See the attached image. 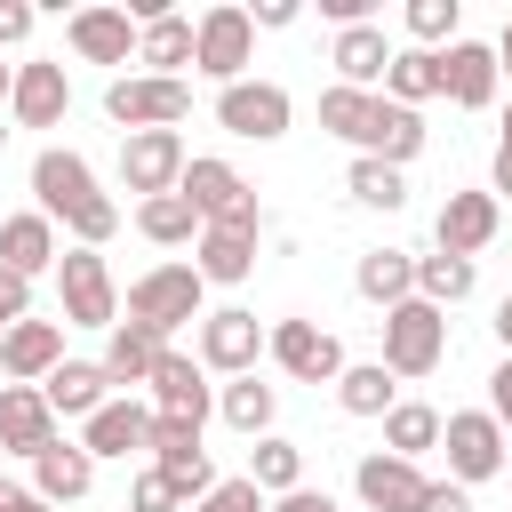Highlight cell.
Wrapping results in <instances>:
<instances>
[{"mask_svg": "<svg viewBox=\"0 0 512 512\" xmlns=\"http://www.w3.org/2000/svg\"><path fill=\"white\" fill-rule=\"evenodd\" d=\"M136 232L152 240V248H200V208L184 200V192H160V200H136Z\"/></svg>", "mask_w": 512, "mask_h": 512, "instance_id": "obj_33", "label": "cell"}, {"mask_svg": "<svg viewBox=\"0 0 512 512\" xmlns=\"http://www.w3.org/2000/svg\"><path fill=\"white\" fill-rule=\"evenodd\" d=\"M80 448L104 464V456H136V448H152V400H128V392H112L88 424H80Z\"/></svg>", "mask_w": 512, "mask_h": 512, "instance_id": "obj_20", "label": "cell"}, {"mask_svg": "<svg viewBox=\"0 0 512 512\" xmlns=\"http://www.w3.org/2000/svg\"><path fill=\"white\" fill-rule=\"evenodd\" d=\"M16 512H56V504H40V496H32V488H24V504H16Z\"/></svg>", "mask_w": 512, "mask_h": 512, "instance_id": "obj_55", "label": "cell"}, {"mask_svg": "<svg viewBox=\"0 0 512 512\" xmlns=\"http://www.w3.org/2000/svg\"><path fill=\"white\" fill-rule=\"evenodd\" d=\"M368 120H376V88H320V136H344L360 152Z\"/></svg>", "mask_w": 512, "mask_h": 512, "instance_id": "obj_37", "label": "cell"}, {"mask_svg": "<svg viewBox=\"0 0 512 512\" xmlns=\"http://www.w3.org/2000/svg\"><path fill=\"white\" fill-rule=\"evenodd\" d=\"M8 112H16V128H56V120L72 112V80H64V64H48V56L16 64V96H8Z\"/></svg>", "mask_w": 512, "mask_h": 512, "instance_id": "obj_22", "label": "cell"}, {"mask_svg": "<svg viewBox=\"0 0 512 512\" xmlns=\"http://www.w3.org/2000/svg\"><path fill=\"white\" fill-rule=\"evenodd\" d=\"M352 288H360L376 312H392V304L416 296V256H408V248H368V256L352 264Z\"/></svg>", "mask_w": 512, "mask_h": 512, "instance_id": "obj_28", "label": "cell"}, {"mask_svg": "<svg viewBox=\"0 0 512 512\" xmlns=\"http://www.w3.org/2000/svg\"><path fill=\"white\" fill-rule=\"evenodd\" d=\"M440 424H448V416H440V408H424V400H400V408H392V416H384V448H392V456H408V464H416V456H424V448H440Z\"/></svg>", "mask_w": 512, "mask_h": 512, "instance_id": "obj_40", "label": "cell"}, {"mask_svg": "<svg viewBox=\"0 0 512 512\" xmlns=\"http://www.w3.org/2000/svg\"><path fill=\"white\" fill-rule=\"evenodd\" d=\"M160 352H168V336H152V328L120 320V328L104 336V376H112V392H128V384H152Z\"/></svg>", "mask_w": 512, "mask_h": 512, "instance_id": "obj_29", "label": "cell"}, {"mask_svg": "<svg viewBox=\"0 0 512 512\" xmlns=\"http://www.w3.org/2000/svg\"><path fill=\"white\" fill-rule=\"evenodd\" d=\"M440 448H448V480H456V488L496 480L504 456H512V440H504V424H496L488 408H456V416L440 424Z\"/></svg>", "mask_w": 512, "mask_h": 512, "instance_id": "obj_8", "label": "cell"}, {"mask_svg": "<svg viewBox=\"0 0 512 512\" xmlns=\"http://www.w3.org/2000/svg\"><path fill=\"white\" fill-rule=\"evenodd\" d=\"M192 512H272V496H264V488L240 472V480H216V488H208Z\"/></svg>", "mask_w": 512, "mask_h": 512, "instance_id": "obj_43", "label": "cell"}, {"mask_svg": "<svg viewBox=\"0 0 512 512\" xmlns=\"http://www.w3.org/2000/svg\"><path fill=\"white\" fill-rule=\"evenodd\" d=\"M496 144H512V104H504V136H496Z\"/></svg>", "mask_w": 512, "mask_h": 512, "instance_id": "obj_56", "label": "cell"}, {"mask_svg": "<svg viewBox=\"0 0 512 512\" xmlns=\"http://www.w3.org/2000/svg\"><path fill=\"white\" fill-rule=\"evenodd\" d=\"M264 360H272L280 376H296V384H336V376H344V344H336V328H320V320H272Z\"/></svg>", "mask_w": 512, "mask_h": 512, "instance_id": "obj_11", "label": "cell"}, {"mask_svg": "<svg viewBox=\"0 0 512 512\" xmlns=\"http://www.w3.org/2000/svg\"><path fill=\"white\" fill-rule=\"evenodd\" d=\"M336 408H344V416H392V408H400V376H392L384 360H344Z\"/></svg>", "mask_w": 512, "mask_h": 512, "instance_id": "obj_32", "label": "cell"}, {"mask_svg": "<svg viewBox=\"0 0 512 512\" xmlns=\"http://www.w3.org/2000/svg\"><path fill=\"white\" fill-rule=\"evenodd\" d=\"M56 296H64V328H120V288H112V264L104 248H64L56 256Z\"/></svg>", "mask_w": 512, "mask_h": 512, "instance_id": "obj_3", "label": "cell"}, {"mask_svg": "<svg viewBox=\"0 0 512 512\" xmlns=\"http://www.w3.org/2000/svg\"><path fill=\"white\" fill-rule=\"evenodd\" d=\"M504 472H512V456H504Z\"/></svg>", "mask_w": 512, "mask_h": 512, "instance_id": "obj_57", "label": "cell"}, {"mask_svg": "<svg viewBox=\"0 0 512 512\" xmlns=\"http://www.w3.org/2000/svg\"><path fill=\"white\" fill-rule=\"evenodd\" d=\"M152 464L176 480V496H184V504H200V496L216 488V464H208V448H200V424H192V416H160V408H152Z\"/></svg>", "mask_w": 512, "mask_h": 512, "instance_id": "obj_13", "label": "cell"}, {"mask_svg": "<svg viewBox=\"0 0 512 512\" xmlns=\"http://www.w3.org/2000/svg\"><path fill=\"white\" fill-rule=\"evenodd\" d=\"M472 288H480V264L440 256V248H432V256H416V296H424V304H440V312H448V304H464Z\"/></svg>", "mask_w": 512, "mask_h": 512, "instance_id": "obj_38", "label": "cell"}, {"mask_svg": "<svg viewBox=\"0 0 512 512\" xmlns=\"http://www.w3.org/2000/svg\"><path fill=\"white\" fill-rule=\"evenodd\" d=\"M376 96H392V104L424 112V104L440 96V56H432V48H392V72H384V88H376Z\"/></svg>", "mask_w": 512, "mask_h": 512, "instance_id": "obj_34", "label": "cell"}, {"mask_svg": "<svg viewBox=\"0 0 512 512\" xmlns=\"http://www.w3.org/2000/svg\"><path fill=\"white\" fill-rule=\"evenodd\" d=\"M56 368H64V328L56 320H16L0 336V376L8 384H48Z\"/></svg>", "mask_w": 512, "mask_h": 512, "instance_id": "obj_21", "label": "cell"}, {"mask_svg": "<svg viewBox=\"0 0 512 512\" xmlns=\"http://www.w3.org/2000/svg\"><path fill=\"white\" fill-rule=\"evenodd\" d=\"M456 24H464L456 0H408V40H416V48H432V56H440V40L456 48Z\"/></svg>", "mask_w": 512, "mask_h": 512, "instance_id": "obj_41", "label": "cell"}, {"mask_svg": "<svg viewBox=\"0 0 512 512\" xmlns=\"http://www.w3.org/2000/svg\"><path fill=\"white\" fill-rule=\"evenodd\" d=\"M16 320H32V280H16V272H0V336H8Z\"/></svg>", "mask_w": 512, "mask_h": 512, "instance_id": "obj_45", "label": "cell"}, {"mask_svg": "<svg viewBox=\"0 0 512 512\" xmlns=\"http://www.w3.org/2000/svg\"><path fill=\"white\" fill-rule=\"evenodd\" d=\"M248 24H256V32H288V24H296V0H256Z\"/></svg>", "mask_w": 512, "mask_h": 512, "instance_id": "obj_48", "label": "cell"}, {"mask_svg": "<svg viewBox=\"0 0 512 512\" xmlns=\"http://www.w3.org/2000/svg\"><path fill=\"white\" fill-rule=\"evenodd\" d=\"M56 224L40 216V208H16V216H0V272H16V280H40V272H56Z\"/></svg>", "mask_w": 512, "mask_h": 512, "instance_id": "obj_23", "label": "cell"}, {"mask_svg": "<svg viewBox=\"0 0 512 512\" xmlns=\"http://www.w3.org/2000/svg\"><path fill=\"white\" fill-rule=\"evenodd\" d=\"M496 72L512 80V16H504V32H496Z\"/></svg>", "mask_w": 512, "mask_h": 512, "instance_id": "obj_51", "label": "cell"}, {"mask_svg": "<svg viewBox=\"0 0 512 512\" xmlns=\"http://www.w3.org/2000/svg\"><path fill=\"white\" fill-rule=\"evenodd\" d=\"M144 392H152V408H160V416H192V424H208V408H216L208 368H200L192 352H176V344L160 352V368H152V384H144Z\"/></svg>", "mask_w": 512, "mask_h": 512, "instance_id": "obj_19", "label": "cell"}, {"mask_svg": "<svg viewBox=\"0 0 512 512\" xmlns=\"http://www.w3.org/2000/svg\"><path fill=\"white\" fill-rule=\"evenodd\" d=\"M248 480H256L264 496H288V488H304V448H296V440H280V432H264V440L248 448Z\"/></svg>", "mask_w": 512, "mask_h": 512, "instance_id": "obj_39", "label": "cell"}, {"mask_svg": "<svg viewBox=\"0 0 512 512\" xmlns=\"http://www.w3.org/2000/svg\"><path fill=\"white\" fill-rule=\"evenodd\" d=\"M192 112V80H160V72H120L104 88V120H120V136H144V128H176Z\"/></svg>", "mask_w": 512, "mask_h": 512, "instance_id": "obj_5", "label": "cell"}, {"mask_svg": "<svg viewBox=\"0 0 512 512\" xmlns=\"http://www.w3.org/2000/svg\"><path fill=\"white\" fill-rule=\"evenodd\" d=\"M488 192H496V200L512 192V144H496V168H488Z\"/></svg>", "mask_w": 512, "mask_h": 512, "instance_id": "obj_50", "label": "cell"}, {"mask_svg": "<svg viewBox=\"0 0 512 512\" xmlns=\"http://www.w3.org/2000/svg\"><path fill=\"white\" fill-rule=\"evenodd\" d=\"M344 192L360 200V208H408V168H392V160H368V152H352V168H344Z\"/></svg>", "mask_w": 512, "mask_h": 512, "instance_id": "obj_36", "label": "cell"}, {"mask_svg": "<svg viewBox=\"0 0 512 512\" xmlns=\"http://www.w3.org/2000/svg\"><path fill=\"white\" fill-rule=\"evenodd\" d=\"M32 208H40L48 224H64L72 248H104V240L120 232V208L96 192V168H88L72 144H48V152L32 160Z\"/></svg>", "mask_w": 512, "mask_h": 512, "instance_id": "obj_1", "label": "cell"}, {"mask_svg": "<svg viewBox=\"0 0 512 512\" xmlns=\"http://www.w3.org/2000/svg\"><path fill=\"white\" fill-rule=\"evenodd\" d=\"M40 392H48L56 424H64V416H80V424H88V416H96V408L112 400V376H104V360H64V368H56V376H48Z\"/></svg>", "mask_w": 512, "mask_h": 512, "instance_id": "obj_30", "label": "cell"}, {"mask_svg": "<svg viewBox=\"0 0 512 512\" xmlns=\"http://www.w3.org/2000/svg\"><path fill=\"white\" fill-rule=\"evenodd\" d=\"M184 136L176 128H144V136H120V184L136 192V200H160V192H176L184 184Z\"/></svg>", "mask_w": 512, "mask_h": 512, "instance_id": "obj_12", "label": "cell"}, {"mask_svg": "<svg viewBox=\"0 0 512 512\" xmlns=\"http://www.w3.org/2000/svg\"><path fill=\"white\" fill-rule=\"evenodd\" d=\"M440 360H448V312L424 304V296L392 304V312H384V368L408 384V376H432Z\"/></svg>", "mask_w": 512, "mask_h": 512, "instance_id": "obj_4", "label": "cell"}, {"mask_svg": "<svg viewBox=\"0 0 512 512\" xmlns=\"http://www.w3.org/2000/svg\"><path fill=\"white\" fill-rule=\"evenodd\" d=\"M176 192L200 208V224H256V184H248L232 160H216V152H192Z\"/></svg>", "mask_w": 512, "mask_h": 512, "instance_id": "obj_10", "label": "cell"}, {"mask_svg": "<svg viewBox=\"0 0 512 512\" xmlns=\"http://www.w3.org/2000/svg\"><path fill=\"white\" fill-rule=\"evenodd\" d=\"M8 96H16V64H0V104H8Z\"/></svg>", "mask_w": 512, "mask_h": 512, "instance_id": "obj_54", "label": "cell"}, {"mask_svg": "<svg viewBox=\"0 0 512 512\" xmlns=\"http://www.w3.org/2000/svg\"><path fill=\"white\" fill-rule=\"evenodd\" d=\"M16 504H24V488H8V480H0V512H16Z\"/></svg>", "mask_w": 512, "mask_h": 512, "instance_id": "obj_53", "label": "cell"}, {"mask_svg": "<svg viewBox=\"0 0 512 512\" xmlns=\"http://www.w3.org/2000/svg\"><path fill=\"white\" fill-rule=\"evenodd\" d=\"M192 272H200L208 288H240V280L256 272V224H208L200 248H192Z\"/></svg>", "mask_w": 512, "mask_h": 512, "instance_id": "obj_24", "label": "cell"}, {"mask_svg": "<svg viewBox=\"0 0 512 512\" xmlns=\"http://www.w3.org/2000/svg\"><path fill=\"white\" fill-rule=\"evenodd\" d=\"M248 64H256V24H248V8H232V0L200 8V48H192V72H208L216 88H232V80H248Z\"/></svg>", "mask_w": 512, "mask_h": 512, "instance_id": "obj_9", "label": "cell"}, {"mask_svg": "<svg viewBox=\"0 0 512 512\" xmlns=\"http://www.w3.org/2000/svg\"><path fill=\"white\" fill-rule=\"evenodd\" d=\"M368 160H392V168H408L416 152H424V112H408V104H392V96H376V120H368V144H360Z\"/></svg>", "mask_w": 512, "mask_h": 512, "instance_id": "obj_31", "label": "cell"}, {"mask_svg": "<svg viewBox=\"0 0 512 512\" xmlns=\"http://www.w3.org/2000/svg\"><path fill=\"white\" fill-rule=\"evenodd\" d=\"M496 88H504L496 40H456V48H440V96H448L456 112H488Z\"/></svg>", "mask_w": 512, "mask_h": 512, "instance_id": "obj_15", "label": "cell"}, {"mask_svg": "<svg viewBox=\"0 0 512 512\" xmlns=\"http://www.w3.org/2000/svg\"><path fill=\"white\" fill-rule=\"evenodd\" d=\"M488 416L512 432V352H504V360H496V376H488Z\"/></svg>", "mask_w": 512, "mask_h": 512, "instance_id": "obj_46", "label": "cell"}, {"mask_svg": "<svg viewBox=\"0 0 512 512\" xmlns=\"http://www.w3.org/2000/svg\"><path fill=\"white\" fill-rule=\"evenodd\" d=\"M288 120H296V104H288L280 80H232V88H216V128L240 136V144H280Z\"/></svg>", "mask_w": 512, "mask_h": 512, "instance_id": "obj_7", "label": "cell"}, {"mask_svg": "<svg viewBox=\"0 0 512 512\" xmlns=\"http://www.w3.org/2000/svg\"><path fill=\"white\" fill-rule=\"evenodd\" d=\"M328 64H336V88H384V72H392L384 24H344L336 48H328Z\"/></svg>", "mask_w": 512, "mask_h": 512, "instance_id": "obj_27", "label": "cell"}, {"mask_svg": "<svg viewBox=\"0 0 512 512\" xmlns=\"http://www.w3.org/2000/svg\"><path fill=\"white\" fill-rule=\"evenodd\" d=\"M496 232H504V200H496V192H448V200H440V216H432L440 256H464V264H472Z\"/></svg>", "mask_w": 512, "mask_h": 512, "instance_id": "obj_14", "label": "cell"}, {"mask_svg": "<svg viewBox=\"0 0 512 512\" xmlns=\"http://www.w3.org/2000/svg\"><path fill=\"white\" fill-rule=\"evenodd\" d=\"M192 48H200V16H152V24H136V64L144 72H160V80H184V64H192Z\"/></svg>", "mask_w": 512, "mask_h": 512, "instance_id": "obj_26", "label": "cell"}, {"mask_svg": "<svg viewBox=\"0 0 512 512\" xmlns=\"http://www.w3.org/2000/svg\"><path fill=\"white\" fill-rule=\"evenodd\" d=\"M64 40H72V56L80 64H136V16L128 8H72V24H64Z\"/></svg>", "mask_w": 512, "mask_h": 512, "instance_id": "obj_18", "label": "cell"}, {"mask_svg": "<svg viewBox=\"0 0 512 512\" xmlns=\"http://www.w3.org/2000/svg\"><path fill=\"white\" fill-rule=\"evenodd\" d=\"M128 512H192V504L176 496V480H168L160 464H144V472L128 480Z\"/></svg>", "mask_w": 512, "mask_h": 512, "instance_id": "obj_42", "label": "cell"}, {"mask_svg": "<svg viewBox=\"0 0 512 512\" xmlns=\"http://www.w3.org/2000/svg\"><path fill=\"white\" fill-rule=\"evenodd\" d=\"M352 488H360V504H368V512H416L432 480H424L408 456H392V448H368V456L352 464Z\"/></svg>", "mask_w": 512, "mask_h": 512, "instance_id": "obj_17", "label": "cell"}, {"mask_svg": "<svg viewBox=\"0 0 512 512\" xmlns=\"http://www.w3.org/2000/svg\"><path fill=\"white\" fill-rule=\"evenodd\" d=\"M32 24H40V8H32V0H0V48H24V40H32Z\"/></svg>", "mask_w": 512, "mask_h": 512, "instance_id": "obj_44", "label": "cell"}, {"mask_svg": "<svg viewBox=\"0 0 512 512\" xmlns=\"http://www.w3.org/2000/svg\"><path fill=\"white\" fill-rule=\"evenodd\" d=\"M88 488H96V456H88L80 440H56V448L32 456V496H40V504L64 512V504H80Z\"/></svg>", "mask_w": 512, "mask_h": 512, "instance_id": "obj_25", "label": "cell"}, {"mask_svg": "<svg viewBox=\"0 0 512 512\" xmlns=\"http://www.w3.org/2000/svg\"><path fill=\"white\" fill-rule=\"evenodd\" d=\"M272 512H336V496L328 488H288V496H272Z\"/></svg>", "mask_w": 512, "mask_h": 512, "instance_id": "obj_49", "label": "cell"}, {"mask_svg": "<svg viewBox=\"0 0 512 512\" xmlns=\"http://www.w3.org/2000/svg\"><path fill=\"white\" fill-rule=\"evenodd\" d=\"M64 432H56V408H48V392L40 384H0V448L8 456H40V448H56Z\"/></svg>", "mask_w": 512, "mask_h": 512, "instance_id": "obj_16", "label": "cell"}, {"mask_svg": "<svg viewBox=\"0 0 512 512\" xmlns=\"http://www.w3.org/2000/svg\"><path fill=\"white\" fill-rule=\"evenodd\" d=\"M416 512H472V488H456V480H432Z\"/></svg>", "mask_w": 512, "mask_h": 512, "instance_id": "obj_47", "label": "cell"}, {"mask_svg": "<svg viewBox=\"0 0 512 512\" xmlns=\"http://www.w3.org/2000/svg\"><path fill=\"white\" fill-rule=\"evenodd\" d=\"M496 344H504V352H512V296H504V304H496Z\"/></svg>", "mask_w": 512, "mask_h": 512, "instance_id": "obj_52", "label": "cell"}, {"mask_svg": "<svg viewBox=\"0 0 512 512\" xmlns=\"http://www.w3.org/2000/svg\"><path fill=\"white\" fill-rule=\"evenodd\" d=\"M264 336H272V328H264L248 304H224V312H208V320L192 328V360H200L208 376H224V384H232V376H256Z\"/></svg>", "mask_w": 512, "mask_h": 512, "instance_id": "obj_6", "label": "cell"}, {"mask_svg": "<svg viewBox=\"0 0 512 512\" xmlns=\"http://www.w3.org/2000/svg\"><path fill=\"white\" fill-rule=\"evenodd\" d=\"M128 320L152 328V336H176L184 320L200 328V320H208V280H200L192 264H152V272L128 280Z\"/></svg>", "mask_w": 512, "mask_h": 512, "instance_id": "obj_2", "label": "cell"}, {"mask_svg": "<svg viewBox=\"0 0 512 512\" xmlns=\"http://www.w3.org/2000/svg\"><path fill=\"white\" fill-rule=\"evenodd\" d=\"M216 416H224L232 432L264 440V432H272V416H280V392H272V384H256V376H232V384L216 392Z\"/></svg>", "mask_w": 512, "mask_h": 512, "instance_id": "obj_35", "label": "cell"}]
</instances>
